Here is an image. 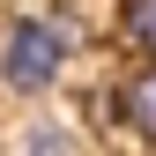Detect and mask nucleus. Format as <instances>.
Instances as JSON below:
<instances>
[{
    "instance_id": "20e7f679",
    "label": "nucleus",
    "mask_w": 156,
    "mask_h": 156,
    "mask_svg": "<svg viewBox=\"0 0 156 156\" xmlns=\"http://www.w3.org/2000/svg\"><path fill=\"white\" fill-rule=\"evenodd\" d=\"M15 156H74V134H67V126H30Z\"/></svg>"
},
{
    "instance_id": "f03ea898",
    "label": "nucleus",
    "mask_w": 156,
    "mask_h": 156,
    "mask_svg": "<svg viewBox=\"0 0 156 156\" xmlns=\"http://www.w3.org/2000/svg\"><path fill=\"white\" fill-rule=\"evenodd\" d=\"M119 126L141 134V141H156V60L134 67L126 82H119Z\"/></svg>"
},
{
    "instance_id": "7ed1b4c3",
    "label": "nucleus",
    "mask_w": 156,
    "mask_h": 156,
    "mask_svg": "<svg viewBox=\"0 0 156 156\" xmlns=\"http://www.w3.org/2000/svg\"><path fill=\"white\" fill-rule=\"evenodd\" d=\"M119 37L141 60H156V0H119Z\"/></svg>"
},
{
    "instance_id": "f257e3e1",
    "label": "nucleus",
    "mask_w": 156,
    "mask_h": 156,
    "mask_svg": "<svg viewBox=\"0 0 156 156\" xmlns=\"http://www.w3.org/2000/svg\"><path fill=\"white\" fill-rule=\"evenodd\" d=\"M74 60V23L67 15H23L8 37H0V82L15 97H45Z\"/></svg>"
}]
</instances>
